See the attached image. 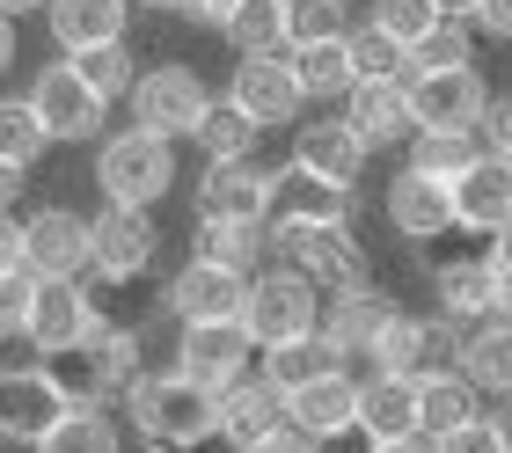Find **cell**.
Here are the masks:
<instances>
[{"instance_id": "58", "label": "cell", "mask_w": 512, "mask_h": 453, "mask_svg": "<svg viewBox=\"0 0 512 453\" xmlns=\"http://www.w3.org/2000/svg\"><path fill=\"white\" fill-rule=\"evenodd\" d=\"M132 8H154V15H183V0H132Z\"/></svg>"}, {"instance_id": "10", "label": "cell", "mask_w": 512, "mask_h": 453, "mask_svg": "<svg viewBox=\"0 0 512 453\" xmlns=\"http://www.w3.org/2000/svg\"><path fill=\"white\" fill-rule=\"evenodd\" d=\"M227 103L249 110L264 132H278V125H300L308 95H300L286 52H256V59H235V74H227Z\"/></svg>"}, {"instance_id": "60", "label": "cell", "mask_w": 512, "mask_h": 453, "mask_svg": "<svg viewBox=\"0 0 512 453\" xmlns=\"http://www.w3.org/2000/svg\"><path fill=\"white\" fill-rule=\"evenodd\" d=\"M147 453H176V446H147Z\"/></svg>"}, {"instance_id": "45", "label": "cell", "mask_w": 512, "mask_h": 453, "mask_svg": "<svg viewBox=\"0 0 512 453\" xmlns=\"http://www.w3.org/2000/svg\"><path fill=\"white\" fill-rule=\"evenodd\" d=\"M432 453H505V439H498L491 417H469V424H454V432H439Z\"/></svg>"}, {"instance_id": "51", "label": "cell", "mask_w": 512, "mask_h": 453, "mask_svg": "<svg viewBox=\"0 0 512 453\" xmlns=\"http://www.w3.org/2000/svg\"><path fill=\"white\" fill-rule=\"evenodd\" d=\"M22 183H30V169H15V161H0V212H15Z\"/></svg>"}, {"instance_id": "36", "label": "cell", "mask_w": 512, "mask_h": 453, "mask_svg": "<svg viewBox=\"0 0 512 453\" xmlns=\"http://www.w3.org/2000/svg\"><path fill=\"white\" fill-rule=\"evenodd\" d=\"M483 154V139L476 132H439V125H417L410 132V147H403V161H410V169H425V176H461V169H469V161Z\"/></svg>"}, {"instance_id": "19", "label": "cell", "mask_w": 512, "mask_h": 453, "mask_svg": "<svg viewBox=\"0 0 512 453\" xmlns=\"http://www.w3.org/2000/svg\"><path fill=\"white\" fill-rule=\"evenodd\" d=\"M191 205H198V220H271V169H256V161H205Z\"/></svg>"}, {"instance_id": "8", "label": "cell", "mask_w": 512, "mask_h": 453, "mask_svg": "<svg viewBox=\"0 0 512 453\" xmlns=\"http://www.w3.org/2000/svg\"><path fill=\"white\" fill-rule=\"evenodd\" d=\"M154 256H161L154 212L103 205L96 220H88V278H96V285H139V278L154 271Z\"/></svg>"}, {"instance_id": "30", "label": "cell", "mask_w": 512, "mask_h": 453, "mask_svg": "<svg viewBox=\"0 0 512 453\" xmlns=\"http://www.w3.org/2000/svg\"><path fill=\"white\" fill-rule=\"evenodd\" d=\"M344 366V351L322 337V329H308V337H286V344H264L256 351V373L271 380V388H308V380H322V373H337Z\"/></svg>"}, {"instance_id": "1", "label": "cell", "mask_w": 512, "mask_h": 453, "mask_svg": "<svg viewBox=\"0 0 512 453\" xmlns=\"http://www.w3.org/2000/svg\"><path fill=\"white\" fill-rule=\"evenodd\" d=\"M125 417H132V432L147 439V446H205V439H220V395L213 388H198V380H183L176 366L169 373H139L132 388H125Z\"/></svg>"}, {"instance_id": "46", "label": "cell", "mask_w": 512, "mask_h": 453, "mask_svg": "<svg viewBox=\"0 0 512 453\" xmlns=\"http://www.w3.org/2000/svg\"><path fill=\"white\" fill-rule=\"evenodd\" d=\"M476 139H483V154H505V161H512V95H491V110H483Z\"/></svg>"}, {"instance_id": "4", "label": "cell", "mask_w": 512, "mask_h": 453, "mask_svg": "<svg viewBox=\"0 0 512 453\" xmlns=\"http://www.w3.org/2000/svg\"><path fill=\"white\" fill-rule=\"evenodd\" d=\"M81 402L74 373L37 359V366H0V439L8 446H37L52 424Z\"/></svg>"}, {"instance_id": "48", "label": "cell", "mask_w": 512, "mask_h": 453, "mask_svg": "<svg viewBox=\"0 0 512 453\" xmlns=\"http://www.w3.org/2000/svg\"><path fill=\"white\" fill-rule=\"evenodd\" d=\"M476 30L498 37V44H512V0H483V8H476Z\"/></svg>"}, {"instance_id": "24", "label": "cell", "mask_w": 512, "mask_h": 453, "mask_svg": "<svg viewBox=\"0 0 512 453\" xmlns=\"http://www.w3.org/2000/svg\"><path fill=\"white\" fill-rule=\"evenodd\" d=\"M278 424H286V388H271L264 373H242L235 388H220V439L227 446H256V439H271Z\"/></svg>"}, {"instance_id": "33", "label": "cell", "mask_w": 512, "mask_h": 453, "mask_svg": "<svg viewBox=\"0 0 512 453\" xmlns=\"http://www.w3.org/2000/svg\"><path fill=\"white\" fill-rule=\"evenodd\" d=\"M256 139H264V125H256L249 110H235L227 95H213V110L198 117L191 147H198L205 161H256Z\"/></svg>"}, {"instance_id": "18", "label": "cell", "mask_w": 512, "mask_h": 453, "mask_svg": "<svg viewBox=\"0 0 512 453\" xmlns=\"http://www.w3.org/2000/svg\"><path fill=\"white\" fill-rule=\"evenodd\" d=\"M388 315H395V300L381 293L374 278L344 285V293H322V337L344 351V366H366V351H374V337H381Z\"/></svg>"}, {"instance_id": "62", "label": "cell", "mask_w": 512, "mask_h": 453, "mask_svg": "<svg viewBox=\"0 0 512 453\" xmlns=\"http://www.w3.org/2000/svg\"><path fill=\"white\" fill-rule=\"evenodd\" d=\"M0 344H8V337H0Z\"/></svg>"}, {"instance_id": "43", "label": "cell", "mask_w": 512, "mask_h": 453, "mask_svg": "<svg viewBox=\"0 0 512 453\" xmlns=\"http://www.w3.org/2000/svg\"><path fill=\"white\" fill-rule=\"evenodd\" d=\"M366 22L388 30V37H403V44H417L439 22V8H432V0H366Z\"/></svg>"}, {"instance_id": "37", "label": "cell", "mask_w": 512, "mask_h": 453, "mask_svg": "<svg viewBox=\"0 0 512 453\" xmlns=\"http://www.w3.org/2000/svg\"><path fill=\"white\" fill-rule=\"evenodd\" d=\"M366 373H425V315H395L381 322V337H374V351H366Z\"/></svg>"}, {"instance_id": "7", "label": "cell", "mask_w": 512, "mask_h": 453, "mask_svg": "<svg viewBox=\"0 0 512 453\" xmlns=\"http://www.w3.org/2000/svg\"><path fill=\"white\" fill-rule=\"evenodd\" d=\"M125 103H132V125H147L161 139H191L198 117L213 110V88H205V74L191 59H161V66H139Z\"/></svg>"}, {"instance_id": "35", "label": "cell", "mask_w": 512, "mask_h": 453, "mask_svg": "<svg viewBox=\"0 0 512 453\" xmlns=\"http://www.w3.org/2000/svg\"><path fill=\"white\" fill-rule=\"evenodd\" d=\"M220 37L235 44V59H256V52H286V0H242V8L220 22Z\"/></svg>"}, {"instance_id": "44", "label": "cell", "mask_w": 512, "mask_h": 453, "mask_svg": "<svg viewBox=\"0 0 512 453\" xmlns=\"http://www.w3.org/2000/svg\"><path fill=\"white\" fill-rule=\"evenodd\" d=\"M37 271L30 264H15V271H0V337H22L30 329V307H37Z\"/></svg>"}, {"instance_id": "31", "label": "cell", "mask_w": 512, "mask_h": 453, "mask_svg": "<svg viewBox=\"0 0 512 453\" xmlns=\"http://www.w3.org/2000/svg\"><path fill=\"white\" fill-rule=\"evenodd\" d=\"M469 417H483V410H476V380L461 373V366L417 373V432H425V439L454 432V424H469Z\"/></svg>"}, {"instance_id": "49", "label": "cell", "mask_w": 512, "mask_h": 453, "mask_svg": "<svg viewBox=\"0 0 512 453\" xmlns=\"http://www.w3.org/2000/svg\"><path fill=\"white\" fill-rule=\"evenodd\" d=\"M235 8H242V0H183V22H198V30H220Z\"/></svg>"}, {"instance_id": "6", "label": "cell", "mask_w": 512, "mask_h": 453, "mask_svg": "<svg viewBox=\"0 0 512 453\" xmlns=\"http://www.w3.org/2000/svg\"><path fill=\"white\" fill-rule=\"evenodd\" d=\"M242 329L264 344H286V337H308L322 329V285L300 271V264H271L249 278V307H242Z\"/></svg>"}, {"instance_id": "39", "label": "cell", "mask_w": 512, "mask_h": 453, "mask_svg": "<svg viewBox=\"0 0 512 453\" xmlns=\"http://www.w3.org/2000/svg\"><path fill=\"white\" fill-rule=\"evenodd\" d=\"M410 66H417V74H439V66H476V22L439 15L432 30L410 44ZM417 74H410V81H417Z\"/></svg>"}, {"instance_id": "16", "label": "cell", "mask_w": 512, "mask_h": 453, "mask_svg": "<svg viewBox=\"0 0 512 453\" xmlns=\"http://www.w3.org/2000/svg\"><path fill=\"white\" fill-rule=\"evenodd\" d=\"M381 212H388V227L403 234V242H439V234L454 227V183L403 161L395 183H388V198H381Z\"/></svg>"}, {"instance_id": "53", "label": "cell", "mask_w": 512, "mask_h": 453, "mask_svg": "<svg viewBox=\"0 0 512 453\" xmlns=\"http://www.w3.org/2000/svg\"><path fill=\"white\" fill-rule=\"evenodd\" d=\"M8 66H15V15L0 8V74H8Z\"/></svg>"}, {"instance_id": "52", "label": "cell", "mask_w": 512, "mask_h": 453, "mask_svg": "<svg viewBox=\"0 0 512 453\" xmlns=\"http://www.w3.org/2000/svg\"><path fill=\"white\" fill-rule=\"evenodd\" d=\"M366 453H432L425 432H410V439H366Z\"/></svg>"}, {"instance_id": "56", "label": "cell", "mask_w": 512, "mask_h": 453, "mask_svg": "<svg viewBox=\"0 0 512 453\" xmlns=\"http://www.w3.org/2000/svg\"><path fill=\"white\" fill-rule=\"evenodd\" d=\"M483 417L498 424V439H505V453H512V395H498V410H483Z\"/></svg>"}, {"instance_id": "50", "label": "cell", "mask_w": 512, "mask_h": 453, "mask_svg": "<svg viewBox=\"0 0 512 453\" xmlns=\"http://www.w3.org/2000/svg\"><path fill=\"white\" fill-rule=\"evenodd\" d=\"M15 264H22V220L0 212V271H15Z\"/></svg>"}, {"instance_id": "38", "label": "cell", "mask_w": 512, "mask_h": 453, "mask_svg": "<svg viewBox=\"0 0 512 453\" xmlns=\"http://www.w3.org/2000/svg\"><path fill=\"white\" fill-rule=\"evenodd\" d=\"M44 147H52V132H44V117L30 95H0V161H15V169H37Z\"/></svg>"}, {"instance_id": "15", "label": "cell", "mask_w": 512, "mask_h": 453, "mask_svg": "<svg viewBox=\"0 0 512 453\" xmlns=\"http://www.w3.org/2000/svg\"><path fill=\"white\" fill-rule=\"evenodd\" d=\"M286 424H293V432H308L315 446L352 439L359 432V380H352V366H337V373L308 380V388H293L286 395Z\"/></svg>"}, {"instance_id": "54", "label": "cell", "mask_w": 512, "mask_h": 453, "mask_svg": "<svg viewBox=\"0 0 512 453\" xmlns=\"http://www.w3.org/2000/svg\"><path fill=\"white\" fill-rule=\"evenodd\" d=\"M491 264H498V271H512V220L491 234Z\"/></svg>"}, {"instance_id": "23", "label": "cell", "mask_w": 512, "mask_h": 453, "mask_svg": "<svg viewBox=\"0 0 512 453\" xmlns=\"http://www.w3.org/2000/svg\"><path fill=\"white\" fill-rule=\"evenodd\" d=\"M44 30L59 52H96V44H125L132 0H44Z\"/></svg>"}, {"instance_id": "61", "label": "cell", "mask_w": 512, "mask_h": 453, "mask_svg": "<svg viewBox=\"0 0 512 453\" xmlns=\"http://www.w3.org/2000/svg\"><path fill=\"white\" fill-rule=\"evenodd\" d=\"M344 8H352V0H344Z\"/></svg>"}, {"instance_id": "5", "label": "cell", "mask_w": 512, "mask_h": 453, "mask_svg": "<svg viewBox=\"0 0 512 453\" xmlns=\"http://www.w3.org/2000/svg\"><path fill=\"white\" fill-rule=\"evenodd\" d=\"M96 329H103V285L96 278H44L22 344L37 359H74V351H88Z\"/></svg>"}, {"instance_id": "32", "label": "cell", "mask_w": 512, "mask_h": 453, "mask_svg": "<svg viewBox=\"0 0 512 453\" xmlns=\"http://www.w3.org/2000/svg\"><path fill=\"white\" fill-rule=\"evenodd\" d=\"M30 453H125V432H118V417H110V402H88L81 395Z\"/></svg>"}, {"instance_id": "59", "label": "cell", "mask_w": 512, "mask_h": 453, "mask_svg": "<svg viewBox=\"0 0 512 453\" xmlns=\"http://www.w3.org/2000/svg\"><path fill=\"white\" fill-rule=\"evenodd\" d=\"M0 8H8V15H30V8H44V0H0Z\"/></svg>"}, {"instance_id": "9", "label": "cell", "mask_w": 512, "mask_h": 453, "mask_svg": "<svg viewBox=\"0 0 512 453\" xmlns=\"http://www.w3.org/2000/svg\"><path fill=\"white\" fill-rule=\"evenodd\" d=\"M30 103H37V117H44V132H52V147H88V139H103L110 103L74 74V59L37 66V74H30Z\"/></svg>"}, {"instance_id": "40", "label": "cell", "mask_w": 512, "mask_h": 453, "mask_svg": "<svg viewBox=\"0 0 512 453\" xmlns=\"http://www.w3.org/2000/svg\"><path fill=\"white\" fill-rule=\"evenodd\" d=\"M344 44H352L359 81H410V74H417V66H410V44H403V37H388V30H374V22L344 30Z\"/></svg>"}, {"instance_id": "28", "label": "cell", "mask_w": 512, "mask_h": 453, "mask_svg": "<svg viewBox=\"0 0 512 453\" xmlns=\"http://www.w3.org/2000/svg\"><path fill=\"white\" fill-rule=\"evenodd\" d=\"M293 81H300V95L308 103H322V110H337L344 95L359 88V66H352V44L344 37H322V44H293Z\"/></svg>"}, {"instance_id": "47", "label": "cell", "mask_w": 512, "mask_h": 453, "mask_svg": "<svg viewBox=\"0 0 512 453\" xmlns=\"http://www.w3.org/2000/svg\"><path fill=\"white\" fill-rule=\"evenodd\" d=\"M242 453H322L308 432H293V424H278L271 439H256V446H242Z\"/></svg>"}, {"instance_id": "34", "label": "cell", "mask_w": 512, "mask_h": 453, "mask_svg": "<svg viewBox=\"0 0 512 453\" xmlns=\"http://www.w3.org/2000/svg\"><path fill=\"white\" fill-rule=\"evenodd\" d=\"M461 373L476 380L483 395H512V322H476L461 337Z\"/></svg>"}, {"instance_id": "14", "label": "cell", "mask_w": 512, "mask_h": 453, "mask_svg": "<svg viewBox=\"0 0 512 453\" xmlns=\"http://www.w3.org/2000/svg\"><path fill=\"white\" fill-rule=\"evenodd\" d=\"M22 264L37 278H88V212L44 205L22 220Z\"/></svg>"}, {"instance_id": "13", "label": "cell", "mask_w": 512, "mask_h": 453, "mask_svg": "<svg viewBox=\"0 0 512 453\" xmlns=\"http://www.w3.org/2000/svg\"><path fill=\"white\" fill-rule=\"evenodd\" d=\"M410 110H417V125L476 132L483 110H491V81H483L476 66H439V74H417L410 81Z\"/></svg>"}, {"instance_id": "26", "label": "cell", "mask_w": 512, "mask_h": 453, "mask_svg": "<svg viewBox=\"0 0 512 453\" xmlns=\"http://www.w3.org/2000/svg\"><path fill=\"white\" fill-rule=\"evenodd\" d=\"M491 293H498V264H491V256H461V264H439V271H432L439 315L461 322V329L491 322Z\"/></svg>"}, {"instance_id": "21", "label": "cell", "mask_w": 512, "mask_h": 453, "mask_svg": "<svg viewBox=\"0 0 512 453\" xmlns=\"http://www.w3.org/2000/svg\"><path fill=\"white\" fill-rule=\"evenodd\" d=\"M512 220V161L505 154H476L454 176V227L469 234H498Z\"/></svg>"}, {"instance_id": "55", "label": "cell", "mask_w": 512, "mask_h": 453, "mask_svg": "<svg viewBox=\"0 0 512 453\" xmlns=\"http://www.w3.org/2000/svg\"><path fill=\"white\" fill-rule=\"evenodd\" d=\"M491 315L512 322V271H498V293H491Z\"/></svg>"}, {"instance_id": "22", "label": "cell", "mask_w": 512, "mask_h": 453, "mask_svg": "<svg viewBox=\"0 0 512 453\" xmlns=\"http://www.w3.org/2000/svg\"><path fill=\"white\" fill-rule=\"evenodd\" d=\"M344 117H352V132L366 139V147H410L417 132V110H410V81H359L352 95H344Z\"/></svg>"}, {"instance_id": "17", "label": "cell", "mask_w": 512, "mask_h": 453, "mask_svg": "<svg viewBox=\"0 0 512 453\" xmlns=\"http://www.w3.org/2000/svg\"><path fill=\"white\" fill-rule=\"evenodd\" d=\"M74 359H81L74 388H81L88 402H125V388L147 373V337H139V329L103 322L96 337H88V351H74Z\"/></svg>"}, {"instance_id": "11", "label": "cell", "mask_w": 512, "mask_h": 453, "mask_svg": "<svg viewBox=\"0 0 512 453\" xmlns=\"http://www.w3.org/2000/svg\"><path fill=\"white\" fill-rule=\"evenodd\" d=\"M256 366V337L242 322H183V337H176V373L183 380H198V388H235V380Z\"/></svg>"}, {"instance_id": "3", "label": "cell", "mask_w": 512, "mask_h": 453, "mask_svg": "<svg viewBox=\"0 0 512 453\" xmlns=\"http://www.w3.org/2000/svg\"><path fill=\"white\" fill-rule=\"evenodd\" d=\"M264 227H271V256L278 264H300L322 293H344V285L374 278L352 220H264Z\"/></svg>"}, {"instance_id": "2", "label": "cell", "mask_w": 512, "mask_h": 453, "mask_svg": "<svg viewBox=\"0 0 512 453\" xmlns=\"http://www.w3.org/2000/svg\"><path fill=\"white\" fill-rule=\"evenodd\" d=\"M96 190H103V205H139V212H154V205L176 190V139H161V132H147V125L103 132V147H96Z\"/></svg>"}, {"instance_id": "25", "label": "cell", "mask_w": 512, "mask_h": 453, "mask_svg": "<svg viewBox=\"0 0 512 453\" xmlns=\"http://www.w3.org/2000/svg\"><path fill=\"white\" fill-rule=\"evenodd\" d=\"M352 212H359L352 183H322V176L300 169V161L271 169V220H352Z\"/></svg>"}, {"instance_id": "20", "label": "cell", "mask_w": 512, "mask_h": 453, "mask_svg": "<svg viewBox=\"0 0 512 453\" xmlns=\"http://www.w3.org/2000/svg\"><path fill=\"white\" fill-rule=\"evenodd\" d=\"M366 154H374V147L352 132V117H344V110L293 125V161H300L308 176H322V183H359V176H366Z\"/></svg>"}, {"instance_id": "27", "label": "cell", "mask_w": 512, "mask_h": 453, "mask_svg": "<svg viewBox=\"0 0 512 453\" xmlns=\"http://www.w3.org/2000/svg\"><path fill=\"white\" fill-rule=\"evenodd\" d=\"M417 432V380L366 373L359 380V439H410Z\"/></svg>"}, {"instance_id": "29", "label": "cell", "mask_w": 512, "mask_h": 453, "mask_svg": "<svg viewBox=\"0 0 512 453\" xmlns=\"http://www.w3.org/2000/svg\"><path fill=\"white\" fill-rule=\"evenodd\" d=\"M191 256L256 278V271H264V256H271V227L264 220H198L191 227Z\"/></svg>"}, {"instance_id": "57", "label": "cell", "mask_w": 512, "mask_h": 453, "mask_svg": "<svg viewBox=\"0 0 512 453\" xmlns=\"http://www.w3.org/2000/svg\"><path fill=\"white\" fill-rule=\"evenodd\" d=\"M432 8H439V15H461V22H476V8H483V0H432Z\"/></svg>"}, {"instance_id": "41", "label": "cell", "mask_w": 512, "mask_h": 453, "mask_svg": "<svg viewBox=\"0 0 512 453\" xmlns=\"http://www.w3.org/2000/svg\"><path fill=\"white\" fill-rule=\"evenodd\" d=\"M74 59V74L103 95V103H125L132 81H139V59H132V44H96V52H66Z\"/></svg>"}, {"instance_id": "42", "label": "cell", "mask_w": 512, "mask_h": 453, "mask_svg": "<svg viewBox=\"0 0 512 453\" xmlns=\"http://www.w3.org/2000/svg\"><path fill=\"white\" fill-rule=\"evenodd\" d=\"M344 30H352L344 0H286V52H293V44H322V37H344Z\"/></svg>"}, {"instance_id": "12", "label": "cell", "mask_w": 512, "mask_h": 453, "mask_svg": "<svg viewBox=\"0 0 512 453\" xmlns=\"http://www.w3.org/2000/svg\"><path fill=\"white\" fill-rule=\"evenodd\" d=\"M161 307H169L176 322H242V307H249V278H242V271H227V264H205V256H191V264L169 278Z\"/></svg>"}]
</instances>
